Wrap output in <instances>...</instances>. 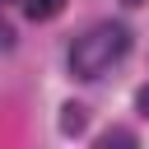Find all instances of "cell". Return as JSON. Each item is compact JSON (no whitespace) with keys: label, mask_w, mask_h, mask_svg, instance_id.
Returning <instances> with one entry per match:
<instances>
[{"label":"cell","mask_w":149,"mask_h":149,"mask_svg":"<svg viewBox=\"0 0 149 149\" xmlns=\"http://www.w3.org/2000/svg\"><path fill=\"white\" fill-rule=\"evenodd\" d=\"M126 51H130V28H126V23H98V28H88L84 37H74V47H70V70H74V79H98V74H107Z\"/></svg>","instance_id":"cell-1"},{"label":"cell","mask_w":149,"mask_h":149,"mask_svg":"<svg viewBox=\"0 0 149 149\" xmlns=\"http://www.w3.org/2000/svg\"><path fill=\"white\" fill-rule=\"evenodd\" d=\"M61 5H65V0H23V14L42 23V19H56V14H61Z\"/></svg>","instance_id":"cell-2"},{"label":"cell","mask_w":149,"mask_h":149,"mask_svg":"<svg viewBox=\"0 0 149 149\" xmlns=\"http://www.w3.org/2000/svg\"><path fill=\"white\" fill-rule=\"evenodd\" d=\"M61 112H65V116H61V130H65V135L84 130V107H79V102H70V107H61Z\"/></svg>","instance_id":"cell-3"},{"label":"cell","mask_w":149,"mask_h":149,"mask_svg":"<svg viewBox=\"0 0 149 149\" xmlns=\"http://www.w3.org/2000/svg\"><path fill=\"white\" fill-rule=\"evenodd\" d=\"M9 47H14V28H9V23H0V51H9Z\"/></svg>","instance_id":"cell-4"},{"label":"cell","mask_w":149,"mask_h":149,"mask_svg":"<svg viewBox=\"0 0 149 149\" xmlns=\"http://www.w3.org/2000/svg\"><path fill=\"white\" fill-rule=\"evenodd\" d=\"M135 107H140V112H144V116H149V84H144V88H140V98H135Z\"/></svg>","instance_id":"cell-5"}]
</instances>
